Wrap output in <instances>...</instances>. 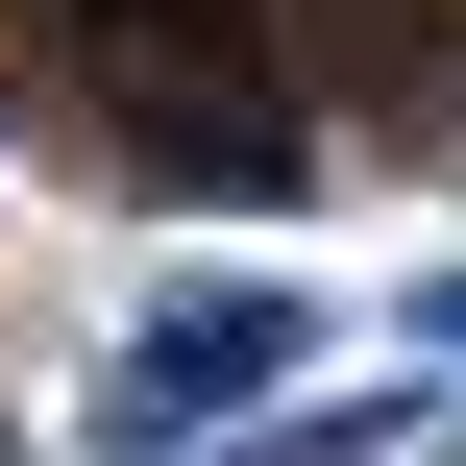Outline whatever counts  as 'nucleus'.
Here are the masks:
<instances>
[{"mask_svg": "<svg viewBox=\"0 0 466 466\" xmlns=\"http://www.w3.org/2000/svg\"><path fill=\"white\" fill-rule=\"evenodd\" d=\"M49 74H74V123H98L123 197H295V172H319V98H270V25H246V0L74 25Z\"/></svg>", "mask_w": 466, "mask_h": 466, "instance_id": "nucleus-1", "label": "nucleus"}, {"mask_svg": "<svg viewBox=\"0 0 466 466\" xmlns=\"http://www.w3.org/2000/svg\"><path fill=\"white\" fill-rule=\"evenodd\" d=\"M270 393H295V295H172V319H123L98 442H123V466H172V442H221V418H270Z\"/></svg>", "mask_w": 466, "mask_h": 466, "instance_id": "nucleus-2", "label": "nucleus"}, {"mask_svg": "<svg viewBox=\"0 0 466 466\" xmlns=\"http://www.w3.org/2000/svg\"><path fill=\"white\" fill-rule=\"evenodd\" d=\"M418 344H466V270H442V295H418Z\"/></svg>", "mask_w": 466, "mask_h": 466, "instance_id": "nucleus-3", "label": "nucleus"}, {"mask_svg": "<svg viewBox=\"0 0 466 466\" xmlns=\"http://www.w3.org/2000/svg\"><path fill=\"white\" fill-rule=\"evenodd\" d=\"M418 147H466V74H442V123H418Z\"/></svg>", "mask_w": 466, "mask_h": 466, "instance_id": "nucleus-4", "label": "nucleus"}]
</instances>
